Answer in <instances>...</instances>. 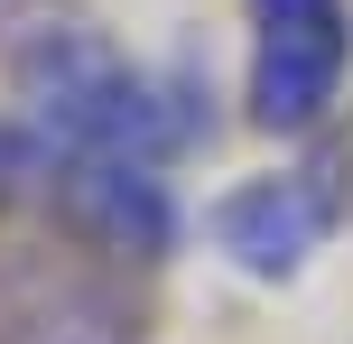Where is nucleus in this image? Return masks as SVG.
Wrapping results in <instances>:
<instances>
[{
	"mask_svg": "<svg viewBox=\"0 0 353 344\" xmlns=\"http://www.w3.org/2000/svg\"><path fill=\"white\" fill-rule=\"evenodd\" d=\"M0 93L28 112V130L47 149H84V159H149V168H195L223 149L232 84H214V65L195 47L140 56L121 28L56 0L28 28L0 37Z\"/></svg>",
	"mask_w": 353,
	"mask_h": 344,
	"instance_id": "f257e3e1",
	"label": "nucleus"
},
{
	"mask_svg": "<svg viewBox=\"0 0 353 344\" xmlns=\"http://www.w3.org/2000/svg\"><path fill=\"white\" fill-rule=\"evenodd\" d=\"M344 223H353V130L344 121L316 140H288L270 168H242L195 205V242L251 289L307 279Z\"/></svg>",
	"mask_w": 353,
	"mask_h": 344,
	"instance_id": "f03ea898",
	"label": "nucleus"
},
{
	"mask_svg": "<svg viewBox=\"0 0 353 344\" xmlns=\"http://www.w3.org/2000/svg\"><path fill=\"white\" fill-rule=\"evenodd\" d=\"M28 223L56 233V242H74L84 261L130 270V279H168L176 252L195 242V196H186V168L47 149V177H37V214Z\"/></svg>",
	"mask_w": 353,
	"mask_h": 344,
	"instance_id": "7ed1b4c3",
	"label": "nucleus"
},
{
	"mask_svg": "<svg viewBox=\"0 0 353 344\" xmlns=\"http://www.w3.org/2000/svg\"><path fill=\"white\" fill-rule=\"evenodd\" d=\"M242 19V65H232V112L270 149L316 140L344 121L353 93V0H232Z\"/></svg>",
	"mask_w": 353,
	"mask_h": 344,
	"instance_id": "20e7f679",
	"label": "nucleus"
},
{
	"mask_svg": "<svg viewBox=\"0 0 353 344\" xmlns=\"http://www.w3.org/2000/svg\"><path fill=\"white\" fill-rule=\"evenodd\" d=\"M0 344H159V279L19 223L0 233Z\"/></svg>",
	"mask_w": 353,
	"mask_h": 344,
	"instance_id": "39448f33",
	"label": "nucleus"
},
{
	"mask_svg": "<svg viewBox=\"0 0 353 344\" xmlns=\"http://www.w3.org/2000/svg\"><path fill=\"white\" fill-rule=\"evenodd\" d=\"M37 177H47V140H37L28 112L0 93V233H19V223L37 214Z\"/></svg>",
	"mask_w": 353,
	"mask_h": 344,
	"instance_id": "423d86ee",
	"label": "nucleus"
},
{
	"mask_svg": "<svg viewBox=\"0 0 353 344\" xmlns=\"http://www.w3.org/2000/svg\"><path fill=\"white\" fill-rule=\"evenodd\" d=\"M37 10H56V0H0V37H10V28H28Z\"/></svg>",
	"mask_w": 353,
	"mask_h": 344,
	"instance_id": "0eeeda50",
	"label": "nucleus"
}]
</instances>
